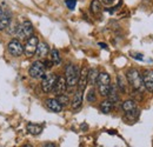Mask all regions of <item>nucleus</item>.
Listing matches in <instances>:
<instances>
[{
    "label": "nucleus",
    "instance_id": "obj_1",
    "mask_svg": "<svg viewBox=\"0 0 153 147\" xmlns=\"http://www.w3.org/2000/svg\"><path fill=\"white\" fill-rule=\"evenodd\" d=\"M126 78H127V81H128L130 86L133 88L134 91L141 92L145 88L144 81H143V75L139 73L138 70H135V68L128 70L127 74H126Z\"/></svg>",
    "mask_w": 153,
    "mask_h": 147
},
{
    "label": "nucleus",
    "instance_id": "obj_2",
    "mask_svg": "<svg viewBox=\"0 0 153 147\" xmlns=\"http://www.w3.org/2000/svg\"><path fill=\"white\" fill-rule=\"evenodd\" d=\"M97 85H98V90L101 97H107L110 90H111V78L106 72H101L98 74V79H97Z\"/></svg>",
    "mask_w": 153,
    "mask_h": 147
},
{
    "label": "nucleus",
    "instance_id": "obj_3",
    "mask_svg": "<svg viewBox=\"0 0 153 147\" xmlns=\"http://www.w3.org/2000/svg\"><path fill=\"white\" fill-rule=\"evenodd\" d=\"M79 74H80V70L78 66H74L72 64L67 65L66 71H65V80L68 87H74L78 84V79H79Z\"/></svg>",
    "mask_w": 153,
    "mask_h": 147
},
{
    "label": "nucleus",
    "instance_id": "obj_4",
    "mask_svg": "<svg viewBox=\"0 0 153 147\" xmlns=\"http://www.w3.org/2000/svg\"><path fill=\"white\" fill-rule=\"evenodd\" d=\"M33 25L30 20H25L21 25H19V28H18V32H17V37L21 39V40H28L30 38L33 36Z\"/></svg>",
    "mask_w": 153,
    "mask_h": 147
},
{
    "label": "nucleus",
    "instance_id": "obj_5",
    "mask_svg": "<svg viewBox=\"0 0 153 147\" xmlns=\"http://www.w3.org/2000/svg\"><path fill=\"white\" fill-rule=\"evenodd\" d=\"M123 110L126 113V117L130 120H135L139 117V110L133 100H126L123 104Z\"/></svg>",
    "mask_w": 153,
    "mask_h": 147
},
{
    "label": "nucleus",
    "instance_id": "obj_6",
    "mask_svg": "<svg viewBox=\"0 0 153 147\" xmlns=\"http://www.w3.org/2000/svg\"><path fill=\"white\" fill-rule=\"evenodd\" d=\"M45 70H46V67H45L44 62L38 60L31 65V67L28 70V74L34 79H40V78L45 76Z\"/></svg>",
    "mask_w": 153,
    "mask_h": 147
},
{
    "label": "nucleus",
    "instance_id": "obj_7",
    "mask_svg": "<svg viewBox=\"0 0 153 147\" xmlns=\"http://www.w3.org/2000/svg\"><path fill=\"white\" fill-rule=\"evenodd\" d=\"M57 79H58V75L54 73L45 75L44 79H42V82H41V90L45 93L52 92L53 88H54V86H56Z\"/></svg>",
    "mask_w": 153,
    "mask_h": 147
},
{
    "label": "nucleus",
    "instance_id": "obj_8",
    "mask_svg": "<svg viewBox=\"0 0 153 147\" xmlns=\"http://www.w3.org/2000/svg\"><path fill=\"white\" fill-rule=\"evenodd\" d=\"M39 40L37 37L32 36L27 41H26V45H25V48H24V52L26 56H33L36 54V51H37V47H38Z\"/></svg>",
    "mask_w": 153,
    "mask_h": 147
},
{
    "label": "nucleus",
    "instance_id": "obj_9",
    "mask_svg": "<svg viewBox=\"0 0 153 147\" xmlns=\"http://www.w3.org/2000/svg\"><path fill=\"white\" fill-rule=\"evenodd\" d=\"M7 50L10 52V54L13 56H20L24 53V46L21 45L18 39H12L7 46Z\"/></svg>",
    "mask_w": 153,
    "mask_h": 147
},
{
    "label": "nucleus",
    "instance_id": "obj_10",
    "mask_svg": "<svg viewBox=\"0 0 153 147\" xmlns=\"http://www.w3.org/2000/svg\"><path fill=\"white\" fill-rule=\"evenodd\" d=\"M87 73H88V70L86 67H84L80 71L79 79H78V91H80V92H84L87 86Z\"/></svg>",
    "mask_w": 153,
    "mask_h": 147
},
{
    "label": "nucleus",
    "instance_id": "obj_11",
    "mask_svg": "<svg viewBox=\"0 0 153 147\" xmlns=\"http://www.w3.org/2000/svg\"><path fill=\"white\" fill-rule=\"evenodd\" d=\"M144 86L149 92H153V70H147L143 75Z\"/></svg>",
    "mask_w": 153,
    "mask_h": 147
},
{
    "label": "nucleus",
    "instance_id": "obj_12",
    "mask_svg": "<svg viewBox=\"0 0 153 147\" xmlns=\"http://www.w3.org/2000/svg\"><path fill=\"white\" fill-rule=\"evenodd\" d=\"M67 90V84H66V80L64 76H58L57 82H56V86L53 88V92L57 95H60V94H64Z\"/></svg>",
    "mask_w": 153,
    "mask_h": 147
},
{
    "label": "nucleus",
    "instance_id": "obj_13",
    "mask_svg": "<svg viewBox=\"0 0 153 147\" xmlns=\"http://www.w3.org/2000/svg\"><path fill=\"white\" fill-rule=\"evenodd\" d=\"M11 13L6 10H2V16L0 19V31H4L8 27L10 22H11Z\"/></svg>",
    "mask_w": 153,
    "mask_h": 147
},
{
    "label": "nucleus",
    "instance_id": "obj_14",
    "mask_svg": "<svg viewBox=\"0 0 153 147\" xmlns=\"http://www.w3.org/2000/svg\"><path fill=\"white\" fill-rule=\"evenodd\" d=\"M46 106L51 111L56 112V113L61 112V110H62V106L59 104V101H58L57 99H47L46 100Z\"/></svg>",
    "mask_w": 153,
    "mask_h": 147
},
{
    "label": "nucleus",
    "instance_id": "obj_15",
    "mask_svg": "<svg viewBox=\"0 0 153 147\" xmlns=\"http://www.w3.org/2000/svg\"><path fill=\"white\" fill-rule=\"evenodd\" d=\"M50 52V47L46 42H40L38 44V47H37V51H36V54L38 58H44L46 56L47 53Z\"/></svg>",
    "mask_w": 153,
    "mask_h": 147
},
{
    "label": "nucleus",
    "instance_id": "obj_16",
    "mask_svg": "<svg viewBox=\"0 0 153 147\" xmlns=\"http://www.w3.org/2000/svg\"><path fill=\"white\" fill-rule=\"evenodd\" d=\"M82 104V92L78 91L73 97V100H72V108L73 110H78Z\"/></svg>",
    "mask_w": 153,
    "mask_h": 147
},
{
    "label": "nucleus",
    "instance_id": "obj_17",
    "mask_svg": "<svg viewBox=\"0 0 153 147\" xmlns=\"http://www.w3.org/2000/svg\"><path fill=\"white\" fill-rule=\"evenodd\" d=\"M98 74H99V72L97 71L96 68L88 70V73H87V84H90L92 86L96 85L97 79H98Z\"/></svg>",
    "mask_w": 153,
    "mask_h": 147
},
{
    "label": "nucleus",
    "instance_id": "obj_18",
    "mask_svg": "<svg viewBox=\"0 0 153 147\" xmlns=\"http://www.w3.org/2000/svg\"><path fill=\"white\" fill-rule=\"evenodd\" d=\"M27 132L32 135H38L42 132V126L38 124H28L27 125Z\"/></svg>",
    "mask_w": 153,
    "mask_h": 147
},
{
    "label": "nucleus",
    "instance_id": "obj_19",
    "mask_svg": "<svg viewBox=\"0 0 153 147\" xmlns=\"http://www.w3.org/2000/svg\"><path fill=\"white\" fill-rule=\"evenodd\" d=\"M100 108L102 111V113L108 114L111 111L113 110V102L110 101V100H105V101H102V102L100 104Z\"/></svg>",
    "mask_w": 153,
    "mask_h": 147
},
{
    "label": "nucleus",
    "instance_id": "obj_20",
    "mask_svg": "<svg viewBox=\"0 0 153 147\" xmlns=\"http://www.w3.org/2000/svg\"><path fill=\"white\" fill-rule=\"evenodd\" d=\"M91 12L94 16H98L101 12V2L99 0H93L91 2Z\"/></svg>",
    "mask_w": 153,
    "mask_h": 147
},
{
    "label": "nucleus",
    "instance_id": "obj_21",
    "mask_svg": "<svg viewBox=\"0 0 153 147\" xmlns=\"http://www.w3.org/2000/svg\"><path fill=\"white\" fill-rule=\"evenodd\" d=\"M51 61L53 62V65H59L61 62V58H60V54H59V51L53 48L51 51Z\"/></svg>",
    "mask_w": 153,
    "mask_h": 147
},
{
    "label": "nucleus",
    "instance_id": "obj_22",
    "mask_svg": "<svg viewBox=\"0 0 153 147\" xmlns=\"http://www.w3.org/2000/svg\"><path fill=\"white\" fill-rule=\"evenodd\" d=\"M108 100L112 101L113 104L119 100V97H118V94H117V91H115L114 86H111V90H110V93H108Z\"/></svg>",
    "mask_w": 153,
    "mask_h": 147
},
{
    "label": "nucleus",
    "instance_id": "obj_23",
    "mask_svg": "<svg viewBox=\"0 0 153 147\" xmlns=\"http://www.w3.org/2000/svg\"><path fill=\"white\" fill-rule=\"evenodd\" d=\"M57 100L59 101V104L64 107V106H67L68 104H70V98L66 95V94H60V95H58Z\"/></svg>",
    "mask_w": 153,
    "mask_h": 147
},
{
    "label": "nucleus",
    "instance_id": "obj_24",
    "mask_svg": "<svg viewBox=\"0 0 153 147\" xmlns=\"http://www.w3.org/2000/svg\"><path fill=\"white\" fill-rule=\"evenodd\" d=\"M18 28H19V25L17 24V22H10V25H8V27L6 28L7 30V33L8 34H17V32H18Z\"/></svg>",
    "mask_w": 153,
    "mask_h": 147
},
{
    "label": "nucleus",
    "instance_id": "obj_25",
    "mask_svg": "<svg viewBox=\"0 0 153 147\" xmlns=\"http://www.w3.org/2000/svg\"><path fill=\"white\" fill-rule=\"evenodd\" d=\"M118 86H119V88H120V91L121 92H126V85H125V81H124V78L121 76V75H119L118 76Z\"/></svg>",
    "mask_w": 153,
    "mask_h": 147
},
{
    "label": "nucleus",
    "instance_id": "obj_26",
    "mask_svg": "<svg viewBox=\"0 0 153 147\" xmlns=\"http://www.w3.org/2000/svg\"><path fill=\"white\" fill-rule=\"evenodd\" d=\"M97 99L96 97V92H94V90H91L90 92H88V94H87V100L90 101V102H94Z\"/></svg>",
    "mask_w": 153,
    "mask_h": 147
},
{
    "label": "nucleus",
    "instance_id": "obj_27",
    "mask_svg": "<svg viewBox=\"0 0 153 147\" xmlns=\"http://www.w3.org/2000/svg\"><path fill=\"white\" fill-rule=\"evenodd\" d=\"M66 5L70 10H74L76 5V0H66Z\"/></svg>",
    "mask_w": 153,
    "mask_h": 147
},
{
    "label": "nucleus",
    "instance_id": "obj_28",
    "mask_svg": "<svg viewBox=\"0 0 153 147\" xmlns=\"http://www.w3.org/2000/svg\"><path fill=\"white\" fill-rule=\"evenodd\" d=\"M131 55H133L134 59H138V60H144V55H143V54H139V53H134V52H132V53H131Z\"/></svg>",
    "mask_w": 153,
    "mask_h": 147
},
{
    "label": "nucleus",
    "instance_id": "obj_29",
    "mask_svg": "<svg viewBox=\"0 0 153 147\" xmlns=\"http://www.w3.org/2000/svg\"><path fill=\"white\" fill-rule=\"evenodd\" d=\"M101 1H102L104 5H111V4L114 2V0H101Z\"/></svg>",
    "mask_w": 153,
    "mask_h": 147
},
{
    "label": "nucleus",
    "instance_id": "obj_30",
    "mask_svg": "<svg viewBox=\"0 0 153 147\" xmlns=\"http://www.w3.org/2000/svg\"><path fill=\"white\" fill-rule=\"evenodd\" d=\"M42 147H56V145H54V144H52V143H46Z\"/></svg>",
    "mask_w": 153,
    "mask_h": 147
},
{
    "label": "nucleus",
    "instance_id": "obj_31",
    "mask_svg": "<svg viewBox=\"0 0 153 147\" xmlns=\"http://www.w3.org/2000/svg\"><path fill=\"white\" fill-rule=\"evenodd\" d=\"M99 45H100V46H101V47H102V48H107V46H106V45H105V44H102V42H100V44H99Z\"/></svg>",
    "mask_w": 153,
    "mask_h": 147
},
{
    "label": "nucleus",
    "instance_id": "obj_32",
    "mask_svg": "<svg viewBox=\"0 0 153 147\" xmlns=\"http://www.w3.org/2000/svg\"><path fill=\"white\" fill-rule=\"evenodd\" d=\"M1 16H2V10H1V7H0V19H1Z\"/></svg>",
    "mask_w": 153,
    "mask_h": 147
},
{
    "label": "nucleus",
    "instance_id": "obj_33",
    "mask_svg": "<svg viewBox=\"0 0 153 147\" xmlns=\"http://www.w3.org/2000/svg\"><path fill=\"white\" fill-rule=\"evenodd\" d=\"M24 147H32L31 145H26V146H24Z\"/></svg>",
    "mask_w": 153,
    "mask_h": 147
}]
</instances>
